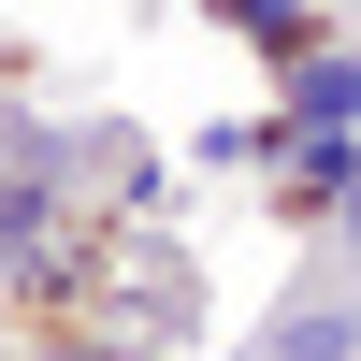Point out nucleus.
Here are the masks:
<instances>
[{
    "instance_id": "obj_1",
    "label": "nucleus",
    "mask_w": 361,
    "mask_h": 361,
    "mask_svg": "<svg viewBox=\"0 0 361 361\" xmlns=\"http://www.w3.org/2000/svg\"><path fill=\"white\" fill-rule=\"evenodd\" d=\"M347 116H361V58H289V145L347 130Z\"/></svg>"
},
{
    "instance_id": "obj_2",
    "label": "nucleus",
    "mask_w": 361,
    "mask_h": 361,
    "mask_svg": "<svg viewBox=\"0 0 361 361\" xmlns=\"http://www.w3.org/2000/svg\"><path fill=\"white\" fill-rule=\"evenodd\" d=\"M260 361H361V318H347V304H304V318L260 333Z\"/></svg>"
},
{
    "instance_id": "obj_3",
    "label": "nucleus",
    "mask_w": 361,
    "mask_h": 361,
    "mask_svg": "<svg viewBox=\"0 0 361 361\" xmlns=\"http://www.w3.org/2000/svg\"><path fill=\"white\" fill-rule=\"evenodd\" d=\"M289 159H304V188H333V202L361 188V145H347V130H304V145H289Z\"/></svg>"
},
{
    "instance_id": "obj_4",
    "label": "nucleus",
    "mask_w": 361,
    "mask_h": 361,
    "mask_svg": "<svg viewBox=\"0 0 361 361\" xmlns=\"http://www.w3.org/2000/svg\"><path fill=\"white\" fill-rule=\"evenodd\" d=\"M217 15H231V29H275V44H289V29H304V0H217Z\"/></svg>"
},
{
    "instance_id": "obj_5",
    "label": "nucleus",
    "mask_w": 361,
    "mask_h": 361,
    "mask_svg": "<svg viewBox=\"0 0 361 361\" xmlns=\"http://www.w3.org/2000/svg\"><path fill=\"white\" fill-rule=\"evenodd\" d=\"M347 246H361V188H347Z\"/></svg>"
}]
</instances>
